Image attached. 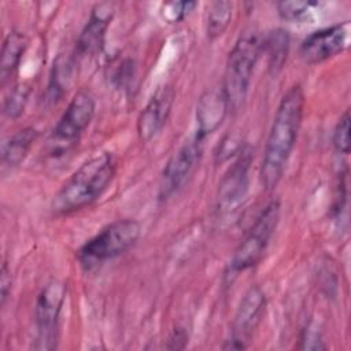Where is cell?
<instances>
[{
    "label": "cell",
    "mask_w": 351,
    "mask_h": 351,
    "mask_svg": "<svg viewBox=\"0 0 351 351\" xmlns=\"http://www.w3.org/2000/svg\"><path fill=\"white\" fill-rule=\"evenodd\" d=\"M304 111V93L299 84L291 86L281 97L263 149L261 181L265 189H274L282 178L295 148Z\"/></svg>",
    "instance_id": "obj_1"
},
{
    "label": "cell",
    "mask_w": 351,
    "mask_h": 351,
    "mask_svg": "<svg viewBox=\"0 0 351 351\" xmlns=\"http://www.w3.org/2000/svg\"><path fill=\"white\" fill-rule=\"evenodd\" d=\"M117 171L111 152H101L84 162L53 196L56 214H71L95 203L108 188Z\"/></svg>",
    "instance_id": "obj_2"
},
{
    "label": "cell",
    "mask_w": 351,
    "mask_h": 351,
    "mask_svg": "<svg viewBox=\"0 0 351 351\" xmlns=\"http://www.w3.org/2000/svg\"><path fill=\"white\" fill-rule=\"evenodd\" d=\"M261 52L262 38L255 29L244 30L230 49L221 86L229 111L237 112L243 107Z\"/></svg>",
    "instance_id": "obj_3"
},
{
    "label": "cell",
    "mask_w": 351,
    "mask_h": 351,
    "mask_svg": "<svg viewBox=\"0 0 351 351\" xmlns=\"http://www.w3.org/2000/svg\"><path fill=\"white\" fill-rule=\"evenodd\" d=\"M140 236V222L130 218L118 219L86 240L77 251V258L82 267L92 269L126 252L137 243Z\"/></svg>",
    "instance_id": "obj_4"
},
{
    "label": "cell",
    "mask_w": 351,
    "mask_h": 351,
    "mask_svg": "<svg viewBox=\"0 0 351 351\" xmlns=\"http://www.w3.org/2000/svg\"><path fill=\"white\" fill-rule=\"evenodd\" d=\"M280 202L271 200L256 217L232 256L230 270L233 273L252 269L262 261L276 232L280 219Z\"/></svg>",
    "instance_id": "obj_5"
},
{
    "label": "cell",
    "mask_w": 351,
    "mask_h": 351,
    "mask_svg": "<svg viewBox=\"0 0 351 351\" xmlns=\"http://www.w3.org/2000/svg\"><path fill=\"white\" fill-rule=\"evenodd\" d=\"M66 293L67 285L60 280L48 281L40 291L34 307V321L37 329L34 348H56L59 318L66 300Z\"/></svg>",
    "instance_id": "obj_6"
},
{
    "label": "cell",
    "mask_w": 351,
    "mask_h": 351,
    "mask_svg": "<svg viewBox=\"0 0 351 351\" xmlns=\"http://www.w3.org/2000/svg\"><path fill=\"white\" fill-rule=\"evenodd\" d=\"M266 310V295L261 287L252 285L243 295L234 313L229 337L222 346L223 350H245L263 319Z\"/></svg>",
    "instance_id": "obj_7"
},
{
    "label": "cell",
    "mask_w": 351,
    "mask_h": 351,
    "mask_svg": "<svg viewBox=\"0 0 351 351\" xmlns=\"http://www.w3.org/2000/svg\"><path fill=\"white\" fill-rule=\"evenodd\" d=\"M251 149L244 147L222 176L217 191V210L221 215H233L244 204L250 189Z\"/></svg>",
    "instance_id": "obj_8"
},
{
    "label": "cell",
    "mask_w": 351,
    "mask_h": 351,
    "mask_svg": "<svg viewBox=\"0 0 351 351\" xmlns=\"http://www.w3.org/2000/svg\"><path fill=\"white\" fill-rule=\"evenodd\" d=\"M350 21L318 29L310 33L299 47V55L306 64H318L341 53L350 43Z\"/></svg>",
    "instance_id": "obj_9"
},
{
    "label": "cell",
    "mask_w": 351,
    "mask_h": 351,
    "mask_svg": "<svg viewBox=\"0 0 351 351\" xmlns=\"http://www.w3.org/2000/svg\"><path fill=\"white\" fill-rule=\"evenodd\" d=\"M202 141L203 140L193 136L170 156L160 176V200H166L177 193L188 181L202 156Z\"/></svg>",
    "instance_id": "obj_10"
},
{
    "label": "cell",
    "mask_w": 351,
    "mask_h": 351,
    "mask_svg": "<svg viewBox=\"0 0 351 351\" xmlns=\"http://www.w3.org/2000/svg\"><path fill=\"white\" fill-rule=\"evenodd\" d=\"M96 110L93 95L88 89H80L69 101L53 128L52 137L56 143L66 145L74 143L90 125Z\"/></svg>",
    "instance_id": "obj_11"
},
{
    "label": "cell",
    "mask_w": 351,
    "mask_h": 351,
    "mask_svg": "<svg viewBox=\"0 0 351 351\" xmlns=\"http://www.w3.org/2000/svg\"><path fill=\"white\" fill-rule=\"evenodd\" d=\"M176 99V90L166 84L151 96L137 118V134L144 143L152 140L166 125Z\"/></svg>",
    "instance_id": "obj_12"
},
{
    "label": "cell",
    "mask_w": 351,
    "mask_h": 351,
    "mask_svg": "<svg viewBox=\"0 0 351 351\" xmlns=\"http://www.w3.org/2000/svg\"><path fill=\"white\" fill-rule=\"evenodd\" d=\"M115 8L112 3L103 1L97 3L90 14L89 18L82 27L75 45V55L85 58L93 56L99 53L106 43L107 29L114 18Z\"/></svg>",
    "instance_id": "obj_13"
},
{
    "label": "cell",
    "mask_w": 351,
    "mask_h": 351,
    "mask_svg": "<svg viewBox=\"0 0 351 351\" xmlns=\"http://www.w3.org/2000/svg\"><path fill=\"white\" fill-rule=\"evenodd\" d=\"M229 106L222 88H211L202 93L196 104V137L204 140L223 122Z\"/></svg>",
    "instance_id": "obj_14"
},
{
    "label": "cell",
    "mask_w": 351,
    "mask_h": 351,
    "mask_svg": "<svg viewBox=\"0 0 351 351\" xmlns=\"http://www.w3.org/2000/svg\"><path fill=\"white\" fill-rule=\"evenodd\" d=\"M74 66L75 59L69 53H60L53 60L44 95V101L47 104H55L67 93L74 80Z\"/></svg>",
    "instance_id": "obj_15"
},
{
    "label": "cell",
    "mask_w": 351,
    "mask_h": 351,
    "mask_svg": "<svg viewBox=\"0 0 351 351\" xmlns=\"http://www.w3.org/2000/svg\"><path fill=\"white\" fill-rule=\"evenodd\" d=\"M27 47L26 36L19 30L10 32L1 45V59H0V84L4 86L10 78L18 70L23 53Z\"/></svg>",
    "instance_id": "obj_16"
},
{
    "label": "cell",
    "mask_w": 351,
    "mask_h": 351,
    "mask_svg": "<svg viewBox=\"0 0 351 351\" xmlns=\"http://www.w3.org/2000/svg\"><path fill=\"white\" fill-rule=\"evenodd\" d=\"M38 132L32 128H23L10 136L1 145V163L8 169L19 166L27 156Z\"/></svg>",
    "instance_id": "obj_17"
},
{
    "label": "cell",
    "mask_w": 351,
    "mask_h": 351,
    "mask_svg": "<svg viewBox=\"0 0 351 351\" xmlns=\"http://www.w3.org/2000/svg\"><path fill=\"white\" fill-rule=\"evenodd\" d=\"M288 49L289 34L284 29H274L266 36L265 40H262V51L267 56V66L273 74H277L282 69L287 60Z\"/></svg>",
    "instance_id": "obj_18"
},
{
    "label": "cell",
    "mask_w": 351,
    "mask_h": 351,
    "mask_svg": "<svg viewBox=\"0 0 351 351\" xmlns=\"http://www.w3.org/2000/svg\"><path fill=\"white\" fill-rule=\"evenodd\" d=\"M233 14V4L230 1H213L206 15V34L208 40L221 37L228 29Z\"/></svg>",
    "instance_id": "obj_19"
},
{
    "label": "cell",
    "mask_w": 351,
    "mask_h": 351,
    "mask_svg": "<svg viewBox=\"0 0 351 351\" xmlns=\"http://www.w3.org/2000/svg\"><path fill=\"white\" fill-rule=\"evenodd\" d=\"M30 93H32L30 84L19 82L14 85L4 97L3 114L11 119H15L19 115H22Z\"/></svg>",
    "instance_id": "obj_20"
},
{
    "label": "cell",
    "mask_w": 351,
    "mask_h": 351,
    "mask_svg": "<svg viewBox=\"0 0 351 351\" xmlns=\"http://www.w3.org/2000/svg\"><path fill=\"white\" fill-rule=\"evenodd\" d=\"M321 4L310 0H282L276 3L277 14L284 21H300L308 16L313 11H318Z\"/></svg>",
    "instance_id": "obj_21"
},
{
    "label": "cell",
    "mask_w": 351,
    "mask_h": 351,
    "mask_svg": "<svg viewBox=\"0 0 351 351\" xmlns=\"http://www.w3.org/2000/svg\"><path fill=\"white\" fill-rule=\"evenodd\" d=\"M196 5V1H167L162 3L159 11L166 22L177 23L181 22L185 16H188L195 10Z\"/></svg>",
    "instance_id": "obj_22"
},
{
    "label": "cell",
    "mask_w": 351,
    "mask_h": 351,
    "mask_svg": "<svg viewBox=\"0 0 351 351\" xmlns=\"http://www.w3.org/2000/svg\"><path fill=\"white\" fill-rule=\"evenodd\" d=\"M333 147L339 154L348 155L350 154V147H351V140H350V111L346 110L343 115L339 118L337 125L333 132V138H332Z\"/></svg>",
    "instance_id": "obj_23"
},
{
    "label": "cell",
    "mask_w": 351,
    "mask_h": 351,
    "mask_svg": "<svg viewBox=\"0 0 351 351\" xmlns=\"http://www.w3.org/2000/svg\"><path fill=\"white\" fill-rule=\"evenodd\" d=\"M243 148L244 147L240 138H237L234 134H228L222 138V141L217 147V151L214 154L215 162L221 163L230 159L232 156H237Z\"/></svg>",
    "instance_id": "obj_24"
},
{
    "label": "cell",
    "mask_w": 351,
    "mask_h": 351,
    "mask_svg": "<svg viewBox=\"0 0 351 351\" xmlns=\"http://www.w3.org/2000/svg\"><path fill=\"white\" fill-rule=\"evenodd\" d=\"M302 344L299 346V348L303 350H324L326 348V346L322 343V337L321 333L317 330V328H313L311 325H308L300 339Z\"/></svg>",
    "instance_id": "obj_25"
},
{
    "label": "cell",
    "mask_w": 351,
    "mask_h": 351,
    "mask_svg": "<svg viewBox=\"0 0 351 351\" xmlns=\"http://www.w3.org/2000/svg\"><path fill=\"white\" fill-rule=\"evenodd\" d=\"M188 332L185 330V328L182 326H176L169 337H167V343H166V348L167 350H184L188 344Z\"/></svg>",
    "instance_id": "obj_26"
},
{
    "label": "cell",
    "mask_w": 351,
    "mask_h": 351,
    "mask_svg": "<svg viewBox=\"0 0 351 351\" xmlns=\"http://www.w3.org/2000/svg\"><path fill=\"white\" fill-rule=\"evenodd\" d=\"M12 288V276L11 269L8 267L7 262H3L1 270H0V304L4 306L7 302V298Z\"/></svg>",
    "instance_id": "obj_27"
}]
</instances>
